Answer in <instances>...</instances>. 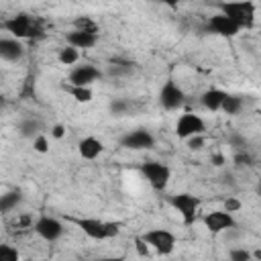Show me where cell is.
Wrapping results in <instances>:
<instances>
[{
	"instance_id": "obj_15",
	"label": "cell",
	"mask_w": 261,
	"mask_h": 261,
	"mask_svg": "<svg viewBox=\"0 0 261 261\" xmlns=\"http://www.w3.org/2000/svg\"><path fill=\"white\" fill-rule=\"evenodd\" d=\"M104 149H106V147H104L102 139H98V137H94V135L82 137L80 143H77V153H80V157L86 159V161L98 159V157L104 153Z\"/></svg>"
},
{
	"instance_id": "obj_25",
	"label": "cell",
	"mask_w": 261,
	"mask_h": 261,
	"mask_svg": "<svg viewBox=\"0 0 261 261\" xmlns=\"http://www.w3.org/2000/svg\"><path fill=\"white\" fill-rule=\"evenodd\" d=\"M226 141H228V145L234 149V151H241V149H247V145H249V141H247V137L245 135H241L239 130H232V133H228V137H226Z\"/></svg>"
},
{
	"instance_id": "obj_2",
	"label": "cell",
	"mask_w": 261,
	"mask_h": 261,
	"mask_svg": "<svg viewBox=\"0 0 261 261\" xmlns=\"http://www.w3.org/2000/svg\"><path fill=\"white\" fill-rule=\"evenodd\" d=\"M220 12H224L228 18H232L241 31H249L255 27V20H257V6L253 0H222L218 4Z\"/></svg>"
},
{
	"instance_id": "obj_23",
	"label": "cell",
	"mask_w": 261,
	"mask_h": 261,
	"mask_svg": "<svg viewBox=\"0 0 261 261\" xmlns=\"http://www.w3.org/2000/svg\"><path fill=\"white\" fill-rule=\"evenodd\" d=\"M108 75H128L133 73V63L130 61H122V59H112L108 63Z\"/></svg>"
},
{
	"instance_id": "obj_22",
	"label": "cell",
	"mask_w": 261,
	"mask_h": 261,
	"mask_svg": "<svg viewBox=\"0 0 261 261\" xmlns=\"http://www.w3.org/2000/svg\"><path fill=\"white\" fill-rule=\"evenodd\" d=\"M57 61H59L61 65H75V63L80 61V49H75V47H71V45L61 47L59 53H57Z\"/></svg>"
},
{
	"instance_id": "obj_21",
	"label": "cell",
	"mask_w": 261,
	"mask_h": 261,
	"mask_svg": "<svg viewBox=\"0 0 261 261\" xmlns=\"http://www.w3.org/2000/svg\"><path fill=\"white\" fill-rule=\"evenodd\" d=\"M67 92H69V96H71L75 102H80V104H88V102H92V98H94V92H92L90 86H71V84H69Z\"/></svg>"
},
{
	"instance_id": "obj_32",
	"label": "cell",
	"mask_w": 261,
	"mask_h": 261,
	"mask_svg": "<svg viewBox=\"0 0 261 261\" xmlns=\"http://www.w3.org/2000/svg\"><path fill=\"white\" fill-rule=\"evenodd\" d=\"M135 249H137V253H139L141 257H149V255H151V253H149L151 247L147 245V241H145L143 237H137V239H135Z\"/></svg>"
},
{
	"instance_id": "obj_31",
	"label": "cell",
	"mask_w": 261,
	"mask_h": 261,
	"mask_svg": "<svg viewBox=\"0 0 261 261\" xmlns=\"http://www.w3.org/2000/svg\"><path fill=\"white\" fill-rule=\"evenodd\" d=\"M186 143H188L190 151H202L204 145H206V139H204V135H194V137L186 139Z\"/></svg>"
},
{
	"instance_id": "obj_3",
	"label": "cell",
	"mask_w": 261,
	"mask_h": 261,
	"mask_svg": "<svg viewBox=\"0 0 261 261\" xmlns=\"http://www.w3.org/2000/svg\"><path fill=\"white\" fill-rule=\"evenodd\" d=\"M2 29L6 33H10V37H16V39H33V37L41 35L39 20L27 12H18L10 18L2 20Z\"/></svg>"
},
{
	"instance_id": "obj_11",
	"label": "cell",
	"mask_w": 261,
	"mask_h": 261,
	"mask_svg": "<svg viewBox=\"0 0 261 261\" xmlns=\"http://www.w3.org/2000/svg\"><path fill=\"white\" fill-rule=\"evenodd\" d=\"M202 224L206 226L208 232L212 234H220V232H226L228 228H234L237 226V220L232 216V212L228 210H212L208 214L202 216Z\"/></svg>"
},
{
	"instance_id": "obj_1",
	"label": "cell",
	"mask_w": 261,
	"mask_h": 261,
	"mask_svg": "<svg viewBox=\"0 0 261 261\" xmlns=\"http://www.w3.org/2000/svg\"><path fill=\"white\" fill-rule=\"evenodd\" d=\"M88 239L94 241H108L118 237L120 232V222H110V220H102V218H94V216H82V218H69Z\"/></svg>"
},
{
	"instance_id": "obj_16",
	"label": "cell",
	"mask_w": 261,
	"mask_h": 261,
	"mask_svg": "<svg viewBox=\"0 0 261 261\" xmlns=\"http://www.w3.org/2000/svg\"><path fill=\"white\" fill-rule=\"evenodd\" d=\"M65 43L75 47V49H92L98 43V33L82 31V29H71L65 35Z\"/></svg>"
},
{
	"instance_id": "obj_10",
	"label": "cell",
	"mask_w": 261,
	"mask_h": 261,
	"mask_svg": "<svg viewBox=\"0 0 261 261\" xmlns=\"http://www.w3.org/2000/svg\"><path fill=\"white\" fill-rule=\"evenodd\" d=\"M173 130H175V137H177V139H184V141H186V139H190V137H194V135H204L206 122H204V118H202L200 114H196V112H184V114L177 116Z\"/></svg>"
},
{
	"instance_id": "obj_4",
	"label": "cell",
	"mask_w": 261,
	"mask_h": 261,
	"mask_svg": "<svg viewBox=\"0 0 261 261\" xmlns=\"http://www.w3.org/2000/svg\"><path fill=\"white\" fill-rule=\"evenodd\" d=\"M139 171L155 192H165L171 181V167L163 161H145L139 165Z\"/></svg>"
},
{
	"instance_id": "obj_12",
	"label": "cell",
	"mask_w": 261,
	"mask_h": 261,
	"mask_svg": "<svg viewBox=\"0 0 261 261\" xmlns=\"http://www.w3.org/2000/svg\"><path fill=\"white\" fill-rule=\"evenodd\" d=\"M206 29H208L212 35H218V37H222V39H234V37L241 33V27H239L232 18H228L224 12H220V10L208 18Z\"/></svg>"
},
{
	"instance_id": "obj_18",
	"label": "cell",
	"mask_w": 261,
	"mask_h": 261,
	"mask_svg": "<svg viewBox=\"0 0 261 261\" xmlns=\"http://www.w3.org/2000/svg\"><path fill=\"white\" fill-rule=\"evenodd\" d=\"M20 204H22V192L20 190H10V192L0 196V212L2 214H8V212L16 210Z\"/></svg>"
},
{
	"instance_id": "obj_6",
	"label": "cell",
	"mask_w": 261,
	"mask_h": 261,
	"mask_svg": "<svg viewBox=\"0 0 261 261\" xmlns=\"http://www.w3.org/2000/svg\"><path fill=\"white\" fill-rule=\"evenodd\" d=\"M31 228L35 230L37 237H41V239L47 241V243L59 241V239L63 237V232H65L63 222H61L59 218H55V216H49V214H39V216L35 218V222H33Z\"/></svg>"
},
{
	"instance_id": "obj_8",
	"label": "cell",
	"mask_w": 261,
	"mask_h": 261,
	"mask_svg": "<svg viewBox=\"0 0 261 261\" xmlns=\"http://www.w3.org/2000/svg\"><path fill=\"white\" fill-rule=\"evenodd\" d=\"M155 135L147 128H133L118 139V145L126 151H149L155 147Z\"/></svg>"
},
{
	"instance_id": "obj_13",
	"label": "cell",
	"mask_w": 261,
	"mask_h": 261,
	"mask_svg": "<svg viewBox=\"0 0 261 261\" xmlns=\"http://www.w3.org/2000/svg\"><path fill=\"white\" fill-rule=\"evenodd\" d=\"M102 75H104V73H102L96 65H92V63H82V65H73V67H71V71H69V75H67V82H69L71 86H92V84L100 82Z\"/></svg>"
},
{
	"instance_id": "obj_14",
	"label": "cell",
	"mask_w": 261,
	"mask_h": 261,
	"mask_svg": "<svg viewBox=\"0 0 261 261\" xmlns=\"http://www.w3.org/2000/svg\"><path fill=\"white\" fill-rule=\"evenodd\" d=\"M0 57L8 63H14V61H20L24 57V45H22V39H16V37H2L0 39Z\"/></svg>"
},
{
	"instance_id": "obj_17",
	"label": "cell",
	"mask_w": 261,
	"mask_h": 261,
	"mask_svg": "<svg viewBox=\"0 0 261 261\" xmlns=\"http://www.w3.org/2000/svg\"><path fill=\"white\" fill-rule=\"evenodd\" d=\"M226 94H228V92L222 90V88H208V90L200 96V104H202L206 110H210V112H220Z\"/></svg>"
},
{
	"instance_id": "obj_19",
	"label": "cell",
	"mask_w": 261,
	"mask_h": 261,
	"mask_svg": "<svg viewBox=\"0 0 261 261\" xmlns=\"http://www.w3.org/2000/svg\"><path fill=\"white\" fill-rule=\"evenodd\" d=\"M243 108H245V100H243V96H239V94H226L220 112H224L226 116H239Z\"/></svg>"
},
{
	"instance_id": "obj_38",
	"label": "cell",
	"mask_w": 261,
	"mask_h": 261,
	"mask_svg": "<svg viewBox=\"0 0 261 261\" xmlns=\"http://www.w3.org/2000/svg\"><path fill=\"white\" fill-rule=\"evenodd\" d=\"M255 192H257V194H261V179L257 181V186H255Z\"/></svg>"
},
{
	"instance_id": "obj_33",
	"label": "cell",
	"mask_w": 261,
	"mask_h": 261,
	"mask_svg": "<svg viewBox=\"0 0 261 261\" xmlns=\"http://www.w3.org/2000/svg\"><path fill=\"white\" fill-rule=\"evenodd\" d=\"M49 135L53 137V139H63L65 137V124H61V122H57V124H53L51 128H49Z\"/></svg>"
},
{
	"instance_id": "obj_24",
	"label": "cell",
	"mask_w": 261,
	"mask_h": 261,
	"mask_svg": "<svg viewBox=\"0 0 261 261\" xmlns=\"http://www.w3.org/2000/svg\"><path fill=\"white\" fill-rule=\"evenodd\" d=\"M73 29H82V31H92V33H98V22L90 16H75L73 18Z\"/></svg>"
},
{
	"instance_id": "obj_34",
	"label": "cell",
	"mask_w": 261,
	"mask_h": 261,
	"mask_svg": "<svg viewBox=\"0 0 261 261\" xmlns=\"http://www.w3.org/2000/svg\"><path fill=\"white\" fill-rule=\"evenodd\" d=\"M241 206H243V202L237 200V198H226L224 200V210H228V212H237V210H241Z\"/></svg>"
},
{
	"instance_id": "obj_9",
	"label": "cell",
	"mask_w": 261,
	"mask_h": 261,
	"mask_svg": "<svg viewBox=\"0 0 261 261\" xmlns=\"http://www.w3.org/2000/svg\"><path fill=\"white\" fill-rule=\"evenodd\" d=\"M157 98H159L161 108H165V110H179L186 104V92L173 77H169L159 88V96Z\"/></svg>"
},
{
	"instance_id": "obj_37",
	"label": "cell",
	"mask_w": 261,
	"mask_h": 261,
	"mask_svg": "<svg viewBox=\"0 0 261 261\" xmlns=\"http://www.w3.org/2000/svg\"><path fill=\"white\" fill-rule=\"evenodd\" d=\"M251 253H253V259H261V249H255Z\"/></svg>"
},
{
	"instance_id": "obj_26",
	"label": "cell",
	"mask_w": 261,
	"mask_h": 261,
	"mask_svg": "<svg viewBox=\"0 0 261 261\" xmlns=\"http://www.w3.org/2000/svg\"><path fill=\"white\" fill-rule=\"evenodd\" d=\"M232 163H234V167H251L253 165V157H251V153L247 149H241V151H234Z\"/></svg>"
},
{
	"instance_id": "obj_7",
	"label": "cell",
	"mask_w": 261,
	"mask_h": 261,
	"mask_svg": "<svg viewBox=\"0 0 261 261\" xmlns=\"http://www.w3.org/2000/svg\"><path fill=\"white\" fill-rule=\"evenodd\" d=\"M143 239L147 241V245L157 253V255H171L175 251V245H177V239L171 230L167 228H149Z\"/></svg>"
},
{
	"instance_id": "obj_27",
	"label": "cell",
	"mask_w": 261,
	"mask_h": 261,
	"mask_svg": "<svg viewBox=\"0 0 261 261\" xmlns=\"http://www.w3.org/2000/svg\"><path fill=\"white\" fill-rule=\"evenodd\" d=\"M108 108H110L112 116H122V114H126V112H128V108H130V102H128V100H122V98H118V100H112Z\"/></svg>"
},
{
	"instance_id": "obj_28",
	"label": "cell",
	"mask_w": 261,
	"mask_h": 261,
	"mask_svg": "<svg viewBox=\"0 0 261 261\" xmlns=\"http://www.w3.org/2000/svg\"><path fill=\"white\" fill-rule=\"evenodd\" d=\"M228 259H232V261H249V259H253V253L247 251L245 247H232V249H228Z\"/></svg>"
},
{
	"instance_id": "obj_35",
	"label": "cell",
	"mask_w": 261,
	"mask_h": 261,
	"mask_svg": "<svg viewBox=\"0 0 261 261\" xmlns=\"http://www.w3.org/2000/svg\"><path fill=\"white\" fill-rule=\"evenodd\" d=\"M210 161H212L214 167H222V165L226 163V157H224L222 153H212V155H210Z\"/></svg>"
},
{
	"instance_id": "obj_5",
	"label": "cell",
	"mask_w": 261,
	"mask_h": 261,
	"mask_svg": "<svg viewBox=\"0 0 261 261\" xmlns=\"http://www.w3.org/2000/svg\"><path fill=\"white\" fill-rule=\"evenodd\" d=\"M169 206L179 214L181 222L186 226H192L198 220V212H200V198L190 194V192H179L169 196Z\"/></svg>"
},
{
	"instance_id": "obj_29",
	"label": "cell",
	"mask_w": 261,
	"mask_h": 261,
	"mask_svg": "<svg viewBox=\"0 0 261 261\" xmlns=\"http://www.w3.org/2000/svg\"><path fill=\"white\" fill-rule=\"evenodd\" d=\"M33 151H35V153H41V155L49 153V139H47L43 133H39V135L33 139Z\"/></svg>"
},
{
	"instance_id": "obj_36",
	"label": "cell",
	"mask_w": 261,
	"mask_h": 261,
	"mask_svg": "<svg viewBox=\"0 0 261 261\" xmlns=\"http://www.w3.org/2000/svg\"><path fill=\"white\" fill-rule=\"evenodd\" d=\"M157 2L163 4V6H167V8H171V10H175V8H179V4L184 0H157Z\"/></svg>"
},
{
	"instance_id": "obj_30",
	"label": "cell",
	"mask_w": 261,
	"mask_h": 261,
	"mask_svg": "<svg viewBox=\"0 0 261 261\" xmlns=\"http://www.w3.org/2000/svg\"><path fill=\"white\" fill-rule=\"evenodd\" d=\"M0 259L2 261H18L20 253L12 245H0Z\"/></svg>"
},
{
	"instance_id": "obj_20",
	"label": "cell",
	"mask_w": 261,
	"mask_h": 261,
	"mask_svg": "<svg viewBox=\"0 0 261 261\" xmlns=\"http://www.w3.org/2000/svg\"><path fill=\"white\" fill-rule=\"evenodd\" d=\"M16 128H18V133H20L22 137H27V139L33 141V139L41 133V122H39L37 118H22Z\"/></svg>"
}]
</instances>
